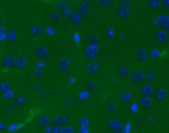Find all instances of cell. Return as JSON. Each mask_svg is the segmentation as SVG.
<instances>
[{"mask_svg":"<svg viewBox=\"0 0 169 133\" xmlns=\"http://www.w3.org/2000/svg\"><path fill=\"white\" fill-rule=\"evenodd\" d=\"M39 55L42 58H45L47 56V50L45 49V48H40V50H39Z\"/></svg>","mask_w":169,"mask_h":133,"instance_id":"27","label":"cell"},{"mask_svg":"<svg viewBox=\"0 0 169 133\" xmlns=\"http://www.w3.org/2000/svg\"><path fill=\"white\" fill-rule=\"evenodd\" d=\"M85 72H86V74L89 76H97L100 72V66L95 61L89 62L88 65L86 66Z\"/></svg>","mask_w":169,"mask_h":133,"instance_id":"3","label":"cell"},{"mask_svg":"<svg viewBox=\"0 0 169 133\" xmlns=\"http://www.w3.org/2000/svg\"><path fill=\"white\" fill-rule=\"evenodd\" d=\"M154 37H155V40L157 41L158 43H160V44H165L169 37H168V34H167V31L165 30H158L156 33H155L154 35Z\"/></svg>","mask_w":169,"mask_h":133,"instance_id":"11","label":"cell"},{"mask_svg":"<svg viewBox=\"0 0 169 133\" xmlns=\"http://www.w3.org/2000/svg\"><path fill=\"white\" fill-rule=\"evenodd\" d=\"M161 7L165 10H169V0H161Z\"/></svg>","mask_w":169,"mask_h":133,"instance_id":"26","label":"cell"},{"mask_svg":"<svg viewBox=\"0 0 169 133\" xmlns=\"http://www.w3.org/2000/svg\"><path fill=\"white\" fill-rule=\"evenodd\" d=\"M68 121H69V118L66 115H60L55 118V124L57 126H65Z\"/></svg>","mask_w":169,"mask_h":133,"instance_id":"17","label":"cell"},{"mask_svg":"<svg viewBox=\"0 0 169 133\" xmlns=\"http://www.w3.org/2000/svg\"><path fill=\"white\" fill-rule=\"evenodd\" d=\"M138 104L141 108L145 109V110H147L150 107H151L152 105V99H151V96H146V95H142L139 98V100H138Z\"/></svg>","mask_w":169,"mask_h":133,"instance_id":"6","label":"cell"},{"mask_svg":"<svg viewBox=\"0 0 169 133\" xmlns=\"http://www.w3.org/2000/svg\"><path fill=\"white\" fill-rule=\"evenodd\" d=\"M58 7L61 11H65L68 9V1L67 0H61L58 4Z\"/></svg>","mask_w":169,"mask_h":133,"instance_id":"22","label":"cell"},{"mask_svg":"<svg viewBox=\"0 0 169 133\" xmlns=\"http://www.w3.org/2000/svg\"><path fill=\"white\" fill-rule=\"evenodd\" d=\"M140 94H141V95L153 96L155 94V89L153 85H149V84H145L140 86Z\"/></svg>","mask_w":169,"mask_h":133,"instance_id":"10","label":"cell"},{"mask_svg":"<svg viewBox=\"0 0 169 133\" xmlns=\"http://www.w3.org/2000/svg\"><path fill=\"white\" fill-rule=\"evenodd\" d=\"M125 128L123 123L118 119H112L108 123V129L112 132H121Z\"/></svg>","mask_w":169,"mask_h":133,"instance_id":"5","label":"cell"},{"mask_svg":"<svg viewBox=\"0 0 169 133\" xmlns=\"http://www.w3.org/2000/svg\"><path fill=\"white\" fill-rule=\"evenodd\" d=\"M168 95V93L165 89H159L157 90H155V94H154V98H156L157 100H164Z\"/></svg>","mask_w":169,"mask_h":133,"instance_id":"16","label":"cell"},{"mask_svg":"<svg viewBox=\"0 0 169 133\" xmlns=\"http://www.w3.org/2000/svg\"><path fill=\"white\" fill-rule=\"evenodd\" d=\"M99 5L102 7H104V8H108L112 5V0H98Z\"/></svg>","mask_w":169,"mask_h":133,"instance_id":"23","label":"cell"},{"mask_svg":"<svg viewBox=\"0 0 169 133\" xmlns=\"http://www.w3.org/2000/svg\"><path fill=\"white\" fill-rule=\"evenodd\" d=\"M158 23L159 26L162 30L165 31H169V15L166 14V13H163V14L159 15L158 17Z\"/></svg>","mask_w":169,"mask_h":133,"instance_id":"7","label":"cell"},{"mask_svg":"<svg viewBox=\"0 0 169 133\" xmlns=\"http://www.w3.org/2000/svg\"><path fill=\"white\" fill-rule=\"evenodd\" d=\"M59 68L60 70L64 73H67L70 71L71 69V63L68 59H62L60 62H59Z\"/></svg>","mask_w":169,"mask_h":133,"instance_id":"15","label":"cell"},{"mask_svg":"<svg viewBox=\"0 0 169 133\" xmlns=\"http://www.w3.org/2000/svg\"><path fill=\"white\" fill-rule=\"evenodd\" d=\"M79 125L81 127H88L90 125V118L87 116H83L79 119Z\"/></svg>","mask_w":169,"mask_h":133,"instance_id":"21","label":"cell"},{"mask_svg":"<svg viewBox=\"0 0 169 133\" xmlns=\"http://www.w3.org/2000/svg\"><path fill=\"white\" fill-rule=\"evenodd\" d=\"M139 105V104H138ZM138 105H136L135 103H132L131 105H130V111L131 112H133V113H135L136 111H137V109H138Z\"/></svg>","mask_w":169,"mask_h":133,"instance_id":"28","label":"cell"},{"mask_svg":"<svg viewBox=\"0 0 169 133\" xmlns=\"http://www.w3.org/2000/svg\"><path fill=\"white\" fill-rule=\"evenodd\" d=\"M108 35L109 36V38L113 37V30L112 28H111V31H108Z\"/></svg>","mask_w":169,"mask_h":133,"instance_id":"30","label":"cell"},{"mask_svg":"<svg viewBox=\"0 0 169 133\" xmlns=\"http://www.w3.org/2000/svg\"><path fill=\"white\" fill-rule=\"evenodd\" d=\"M87 43L88 45H99V40L95 35H91L87 38Z\"/></svg>","mask_w":169,"mask_h":133,"instance_id":"20","label":"cell"},{"mask_svg":"<svg viewBox=\"0 0 169 133\" xmlns=\"http://www.w3.org/2000/svg\"><path fill=\"white\" fill-rule=\"evenodd\" d=\"M87 89H88L90 91H93L97 89V85H95V82L90 81V82H88V85H87Z\"/></svg>","mask_w":169,"mask_h":133,"instance_id":"25","label":"cell"},{"mask_svg":"<svg viewBox=\"0 0 169 133\" xmlns=\"http://www.w3.org/2000/svg\"><path fill=\"white\" fill-rule=\"evenodd\" d=\"M129 74H130V69L126 65H121L116 71V76L120 79H126L129 76Z\"/></svg>","mask_w":169,"mask_h":133,"instance_id":"12","label":"cell"},{"mask_svg":"<svg viewBox=\"0 0 169 133\" xmlns=\"http://www.w3.org/2000/svg\"><path fill=\"white\" fill-rule=\"evenodd\" d=\"M70 20H71V23L74 26H81L83 24V20H84V17L81 15V13L79 12V10L72 13L70 15Z\"/></svg>","mask_w":169,"mask_h":133,"instance_id":"9","label":"cell"},{"mask_svg":"<svg viewBox=\"0 0 169 133\" xmlns=\"http://www.w3.org/2000/svg\"><path fill=\"white\" fill-rule=\"evenodd\" d=\"M132 99H133V94L129 90L122 91L120 94V100L122 103H130Z\"/></svg>","mask_w":169,"mask_h":133,"instance_id":"14","label":"cell"},{"mask_svg":"<svg viewBox=\"0 0 169 133\" xmlns=\"http://www.w3.org/2000/svg\"><path fill=\"white\" fill-rule=\"evenodd\" d=\"M64 131H66V132H74L75 130L73 129L72 127H66L65 129H64Z\"/></svg>","mask_w":169,"mask_h":133,"instance_id":"29","label":"cell"},{"mask_svg":"<svg viewBox=\"0 0 169 133\" xmlns=\"http://www.w3.org/2000/svg\"><path fill=\"white\" fill-rule=\"evenodd\" d=\"M146 80V75L143 71H135L134 73H132V75L130 77V81L134 85H141L143 84L144 81Z\"/></svg>","mask_w":169,"mask_h":133,"instance_id":"4","label":"cell"},{"mask_svg":"<svg viewBox=\"0 0 169 133\" xmlns=\"http://www.w3.org/2000/svg\"><path fill=\"white\" fill-rule=\"evenodd\" d=\"M90 8H91V3L90 0H83L80 4L79 7V12L81 13V15L83 16L84 18H86L87 16L89 15L90 12Z\"/></svg>","mask_w":169,"mask_h":133,"instance_id":"8","label":"cell"},{"mask_svg":"<svg viewBox=\"0 0 169 133\" xmlns=\"http://www.w3.org/2000/svg\"><path fill=\"white\" fill-rule=\"evenodd\" d=\"M116 110H117V106H116V103H113V102L107 103V105H106V111L108 113H111V114L116 113Z\"/></svg>","mask_w":169,"mask_h":133,"instance_id":"19","label":"cell"},{"mask_svg":"<svg viewBox=\"0 0 169 133\" xmlns=\"http://www.w3.org/2000/svg\"><path fill=\"white\" fill-rule=\"evenodd\" d=\"M116 15L121 20H127L130 17V2L129 0H123L116 9Z\"/></svg>","mask_w":169,"mask_h":133,"instance_id":"1","label":"cell"},{"mask_svg":"<svg viewBox=\"0 0 169 133\" xmlns=\"http://www.w3.org/2000/svg\"><path fill=\"white\" fill-rule=\"evenodd\" d=\"M135 55H136V59H137L139 62H146L149 58V54L144 48H138L136 50Z\"/></svg>","mask_w":169,"mask_h":133,"instance_id":"13","label":"cell"},{"mask_svg":"<svg viewBox=\"0 0 169 133\" xmlns=\"http://www.w3.org/2000/svg\"><path fill=\"white\" fill-rule=\"evenodd\" d=\"M60 18H61V15L59 14V13L57 12H53L52 13V15H51V19L54 23H57L59 22V20H60Z\"/></svg>","mask_w":169,"mask_h":133,"instance_id":"24","label":"cell"},{"mask_svg":"<svg viewBox=\"0 0 169 133\" xmlns=\"http://www.w3.org/2000/svg\"><path fill=\"white\" fill-rule=\"evenodd\" d=\"M161 6V0H149L148 7L152 10H156Z\"/></svg>","mask_w":169,"mask_h":133,"instance_id":"18","label":"cell"},{"mask_svg":"<svg viewBox=\"0 0 169 133\" xmlns=\"http://www.w3.org/2000/svg\"><path fill=\"white\" fill-rule=\"evenodd\" d=\"M99 49L98 45H88L84 49V57L89 62L95 61L99 57Z\"/></svg>","mask_w":169,"mask_h":133,"instance_id":"2","label":"cell"}]
</instances>
